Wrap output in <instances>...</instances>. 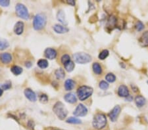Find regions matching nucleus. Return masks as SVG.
<instances>
[{"label": "nucleus", "mask_w": 148, "mask_h": 130, "mask_svg": "<svg viewBox=\"0 0 148 130\" xmlns=\"http://www.w3.org/2000/svg\"><path fill=\"white\" fill-rule=\"evenodd\" d=\"M94 92L92 87L88 86H82L78 87L77 90V95L80 101H85L92 96Z\"/></svg>", "instance_id": "f257e3e1"}, {"label": "nucleus", "mask_w": 148, "mask_h": 130, "mask_svg": "<svg viewBox=\"0 0 148 130\" xmlns=\"http://www.w3.org/2000/svg\"><path fill=\"white\" fill-rule=\"evenodd\" d=\"M107 124V118L106 115L101 113L95 114L92 121V125L94 128L101 129L106 127Z\"/></svg>", "instance_id": "f03ea898"}, {"label": "nucleus", "mask_w": 148, "mask_h": 130, "mask_svg": "<svg viewBox=\"0 0 148 130\" xmlns=\"http://www.w3.org/2000/svg\"><path fill=\"white\" fill-rule=\"evenodd\" d=\"M46 22L47 18L44 14H37L33 20V27L36 30H40L45 27Z\"/></svg>", "instance_id": "7ed1b4c3"}, {"label": "nucleus", "mask_w": 148, "mask_h": 130, "mask_svg": "<svg viewBox=\"0 0 148 130\" xmlns=\"http://www.w3.org/2000/svg\"><path fill=\"white\" fill-rule=\"evenodd\" d=\"M53 111L57 115V116L61 120L65 119L68 114L67 110L65 108V105L60 101H58L55 104L53 107Z\"/></svg>", "instance_id": "20e7f679"}, {"label": "nucleus", "mask_w": 148, "mask_h": 130, "mask_svg": "<svg viewBox=\"0 0 148 130\" xmlns=\"http://www.w3.org/2000/svg\"><path fill=\"white\" fill-rule=\"evenodd\" d=\"M73 59L78 64L84 65L92 61V56L86 53H76L73 55Z\"/></svg>", "instance_id": "39448f33"}, {"label": "nucleus", "mask_w": 148, "mask_h": 130, "mask_svg": "<svg viewBox=\"0 0 148 130\" xmlns=\"http://www.w3.org/2000/svg\"><path fill=\"white\" fill-rule=\"evenodd\" d=\"M16 14L18 17L24 20H28L29 18V13L28 9L22 3H17L15 7Z\"/></svg>", "instance_id": "423d86ee"}, {"label": "nucleus", "mask_w": 148, "mask_h": 130, "mask_svg": "<svg viewBox=\"0 0 148 130\" xmlns=\"http://www.w3.org/2000/svg\"><path fill=\"white\" fill-rule=\"evenodd\" d=\"M88 114V109L82 104H79L73 112V114L76 117H84Z\"/></svg>", "instance_id": "0eeeda50"}, {"label": "nucleus", "mask_w": 148, "mask_h": 130, "mask_svg": "<svg viewBox=\"0 0 148 130\" xmlns=\"http://www.w3.org/2000/svg\"><path fill=\"white\" fill-rule=\"evenodd\" d=\"M121 111V108L120 106L116 105L111 110L110 112L109 113V117L110 118V120L113 122H116L118 119V117L119 114H120Z\"/></svg>", "instance_id": "6e6552de"}, {"label": "nucleus", "mask_w": 148, "mask_h": 130, "mask_svg": "<svg viewBox=\"0 0 148 130\" xmlns=\"http://www.w3.org/2000/svg\"><path fill=\"white\" fill-rule=\"evenodd\" d=\"M117 93L119 97H125L126 98L128 96H129V90H128V88L127 86H125V85H121V86H119L118 88Z\"/></svg>", "instance_id": "1a4fd4ad"}, {"label": "nucleus", "mask_w": 148, "mask_h": 130, "mask_svg": "<svg viewBox=\"0 0 148 130\" xmlns=\"http://www.w3.org/2000/svg\"><path fill=\"white\" fill-rule=\"evenodd\" d=\"M24 93H25L26 97L30 101H31V102H35L37 100L36 95V93L31 89H26L25 91H24Z\"/></svg>", "instance_id": "9d476101"}, {"label": "nucleus", "mask_w": 148, "mask_h": 130, "mask_svg": "<svg viewBox=\"0 0 148 130\" xmlns=\"http://www.w3.org/2000/svg\"><path fill=\"white\" fill-rule=\"evenodd\" d=\"M12 59L13 57L10 53H3L0 54V61L3 64H5V65L9 64L12 61Z\"/></svg>", "instance_id": "9b49d317"}, {"label": "nucleus", "mask_w": 148, "mask_h": 130, "mask_svg": "<svg viewBox=\"0 0 148 130\" xmlns=\"http://www.w3.org/2000/svg\"><path fill=\"white\" fill-rule=\"evenodd\" d=\"M57 51L53 48H47L44 51V55L47 59H54L57 56Z\"/></svg>", "instance_id": "f8f14e48"}, {"label": "nucleus", "mask_w": 148, "mask_h": 130, "mask_svg": "<svg viewBox=\"0 0 148 130\" xmlns=\"http://www.w3.org/2000/svg\"><path fill=\"white\" fill-rule=\"evenodd\" d=\"M139 44L142 47H148V31L145 32L139 39Z\"/></svg>", "instance_id": "ddd939ff"}, {"label": "nucleus", "mask_w": 148, "mask_h": 130, "mask_svg": "<svg viewBox=\"0 0 148 130\" xmlns=\"http://www.w3.org/2000/svg\"><path fill=\"white\" fill-rule=\"evenodd\" d=\"M53 30L57 34H65V33H66L69 31V29L68 28L61 25H55L53 27Z\"/></svg>", "instance_id": "4468645a"}, {"label": "nucleus", "mask_w": 148, "mask_h": 130, "mask_svg": "<svg viewBox=\"0 0 148 130\" xmlns=\"http://www.w3.org/2000/svg\"><path fill=\"white\" fill-rule=\"evenodd\" d=\"M24 31V23L21 21H18V22L15 24V27H14V32L16 34L21 35L23 34Z\"/></svg>", "instance_id": "2eb2a0df"}, {"label": "nucleus", "mask_w": 148, "mask_h": 130, "mask_svg": "<svg viewBox=\"0 0 148 130\" xmlns=\"http://www.w3.org/2000/svg\"><path fill=\"white\" fill-rule=\"evenodd\" d=\"M135 103L138 107H143L146 103V99H145L144 97L139 95H137L135 97Z\"/></svg>", "instance_id": "dca6fc26"}, {"label": "nucleus", "mask_w": 148, "mask_h": 130, "mask_svg": "<svg viewBox=\"0 0 148 130\" xmlns=\"http://www.w3.org/2000/svg\"><path fill=\"white\" fill-rule=\"evenodd\" d=\"M64 99H65L66 102L71 104H74L77 101V98H76L75 95L73 93L66 94L65 97H64Z\"/></svg>", "instance_id": "f3484780"}, {"label": "nucleus", "mask_w": 148, "mask_h": 130, "mask_svg": "<svg viewBox=\"0 0 148 130\" xmlns=\"http://www.w3.org/2000/svg\"><path fill=\"white\" fill-rule=\"evenodd\" d=\"M57 20H58L61 24H63V25H67V21H66V20L65 15V13H64L63 11L60 10L58 12V13H57Z\"/></svg>", "instance_id": "a211bd4d"}, {"label": "nucleus", "mask_w": 148, "mask_h": 130, "mask_svg": "<svg viewBox=\"0 0 148 130\" xmlns=\"http://www.w3.org/2000/svg\"><path fill=\"white\" fill-rule=\"evenodd\" d=\"M76 85L75 82L71 79L66 80L65 82V88L66 91H71L75 88Z\"/></svg>", "instance_id": "6ab92c4d"}, {"label": "nucleus", "mask_w": 148, "mask_h": 130, "mask_svg": "<svg viewBox=\"0 0 148 130\" xmlns=\"http://www.w3.org/2000/svg\"><path fill=\"white\" fill-rule=\"evenodd\" d=\"M92 69L95 74L101 75L102 74V67L98 63H94L93 64Z\"/></svg>", "instance_id": "aec40b11"}, {"label": "nucleus", "mask_w": 148, "mask_h": 130, "mask_svg": "<svg viewBox=\"0 0 148 130\" xmlns=\"http://www.w3.org/2000/svg\"><path fill=\"white\" fill-rule=\"evenodd\" d=\"M55 75L57 78V79L58 80H63L64 78L65 77V71L63 68H59L57 69L55 72Z\"/></svg>", "instance_id": "412c9836"}, {"label": "nucleus", "mask_w": 148, "mask_h": 130, "mask_svg": "<svg viewBox=\"0 0 148 130\" xmlns=\"http://www.w3.org/2000/svg\"><path fill=\"white\" fill-rule=\"evenodd\" d=\"M23 70L22 68L18 67V66H16V65L13 66V67H12L11 68V72L15 76L20 75L21 73L23 72Z\"/></svg>", "instance_id": "4be33fe9"}, {"label": "nucleus", "mask_w": 148, "mask_h": 130, "mask_svg": "<svg viewBox=\"0 0 148 130\" xmlns=\"http://www.w3.org/2000/svg\"><path fill=\"white\" fill-rule=\"evenodd\" d=\"M64 65V67H65V70L69 72H72V71L74 70V68L75 67V65L74 62H73L72 61H69V62L66 63Z\"/></svg>", "instance_id": "5701e85b"}, {"label": "nucleus", "mask_w": 148, "mask_h": 130, "mask_svg": "<svg viewBox=\"0 0 148 130\" xmlns=\"http://www.w3.org/2000/svg\"><path fill=\"white\" fill-rule=\"evenodd\" d=\"M37 65L38 67L40 68H42V69H45V68H46L48 67L49 63L48 61L46 60V59H40V60L38 61Z\"/></svg>", "instance_id": "b1692460"}, {"label": "nucleus", "mask_w": 148, "mask_h": 130, "mask_svg": "<svg viewBox=\"0 0 148 130\" xmlns=\"http://www.w3.org/2000/svg\"><path fill=\"white\" fill-rule=\"evenodd\" d=\"M9 44L8 40L3 38H0V51H3L9 47Z\"/></svg>", "instance_id": "393cba45"}, {"label": "nucleus", "mask_w": 148, "mask_h": 130, "mask_svg": "<svg viewBox=\"0 0 148 130\" xmlns=\"http://www.w3.org/2000/svg\"><path fill=\"white\" fill-rule=\"evenodd\" d=\"M66 123H69V124H80L82 123V121L78 119L75 117H70L66 120Z\"/></svg>", "instance_id": "a878e982"}, {"label": "nucleus", "mask_w": 148, "mask_h": 130, "mask_svg": "<svg viewBox=\"0 0 148 130\" xmlns=\"http://www.w3.org/2000/svg\"><path fill=\"white\" fill-rule=\"evenodd\" d=\"M116 24V18L114 17V16H111L109 17L108 20V22H107V25H108V27L110 28H113L115 27Z\"/></svg>", "instance_id": "bb28decb"}, {"label": "nucleus", "mask_w": 148, "mask_h": 130, "mask_svg": "<svg viewBox=\"0 0 148 130\" xmlns=\"http://www.w3.org/2000/svg\"><path fill=\"white\" fill-rule=\"evenodd\" d=\"M109 55V51L107 50V49H104L102 51L100 52V53L99 54L98 57L100 59V60H104L106 59L107 56Z\"/></svg>", "instance_id": "cd10ccee"}, {"label": "nucleus", "mask_w": 148, "mask_h": 130, "mask_svg": "<svg viewBox=\"0 0 148 130\" xmlns=\"http://www.w3.org/2000/svg\"><path fill=\"white\" fill-rule=\"evenodd\" d=\"M106 80L107 82H108L109 83H113L115 82L116 80V76L113 74V73H108L106 76Z\"/></svg>", "instance_id": "c85d7f7f"}, {"label": "nucleus", "mask_w": 148, "mask_h": 130, "mask_svg": "<svg viewBox=\"0 0 148 130\" xmlns=\"http://www.w3.org/2000/svg\"><path fill=\"white\" fill-rule=\"evenodd\" d=\"M109 84L106 81H101L99 84V88L102 89V90H107V89L109 88Z\"/></svg>", "instance_id": "c756f323"}, {"label": "nucleus", "mask_w": 148, "mask_h": 130, "mask_svg": "<svg viewBox=\"0 0 148 130\" xmlns=\"http://www.w3.org/2000/svg\"><path fill=\"white\" fill-rule=\"evenodd\" d=\"M70 61H71V57L70 56L67 55V54H65V55L62 56V57L61 59V62L62 63V64H63V65H65L66 63H67Z\"/></svg>", "instance_id": "7c9ffc66"}, {"label": "nucleus", "mask_w": 148, "mask_h": 130, "mask_svg": "<svg viewBox=\"0 0 148 130\" xmlns=\"http://www.w3.org/2000/svg\"><path fill=\"white\" fill-rule=\"evenodd\" d=\"M0 87L3 89V90H8V89H10L11 87V83L10 82H7L4 84H1L0 86Z\"/></svg>", "instance_id": "2f4dec72"}, {"label": "nucleus", "mask_w": 148, "mask_h": 130, "mask_svg": "<svg viewBox=\"0 0 148 130\" xmlns=\"http://www.w3.org/2000/svg\"><path fill=\"white\" fill-rule=\"evenodd\" d=\"M135 28L136 29V30H138V31H142V30L144 28V25L142 22H140V21H138V22H137L136 24Z\"/></svg>", "instance_id": "473e14b6"}, {"label": "nucleus", "mask_w": 148, "mask_h": 130, "mask_svg": "<svg viewBox=\"0 0 148 130\" xmlns=\"http://www.w3.org/2000/svg\"><path fill=\"white\" fill-rule=\"evenodd\" d=\"M40 102H42L43 103H46L47 101H48V97H47L46 95L42 94L40 97Z\"/></svg>", "instance_id": "72a5a7b5"}, {"label": "nucleus", "mask_w": 148, "mask_h": 130, "mask_svg": "<svg viewBox=\"0 0 148 130\" xmlns=\"http://www.w3.org/2000/svg\"><path fill=\"white\" fill-rule=\"evenodd\" d=\"M10 4L9 0H0V5L3 7H8Z\"/></svg>", "instance_id": "f704fd0d"}, {"label": "nucleus", "mask_w": 148, "mask_h": 130, "mask_svg": "<svg viewBox=\"0 0 148 130\" xmlns=\"http://www.w3.org/2000/svg\"><path fill=\"white\" fill-rule=\"evenodd\" d=\"M32 62H30V61H27V62H26L25 63V67L28 68L32 67Z\"/></svg>", "instance_id": "c9c22d12"}, {"label": "nucleus", "mask_w": 148, "mask_h": 130, "mask_svg": "<svg viewBox=\"0 0 148 130\" xmlns=\"http://www.w3.org/2000/svg\"><path fill=\"white\" fill-rule=\"evenodd\" d=\"M67 3L71 5V6H75V1H74V0H68L67 1Z\"/></svg>", "instance_id": "e433bc0d"}, {"label": "nucleus", "mask_w": 148, "mask_h": 130, "mask_svg": "<svg viewBox=\"0 0 148 130\" xmlns=\"http://www.w3.org/2000/svg\"><path fill=\"white\" fill-rule=\"evenodd\" d=\"M132 99H133V97H132V96H130V95L128 96L126 98V101H132Z\"/></svg>", "instance_id": "4c0bfd02"}, {"label": "nucleus", "mask_w": 148, "mask_h": 130, "mask_svg": "<svg viewBox=\"0 0 148 130\" xmlns=\"http://www.w3.org/2000/svg\"><path fill=\"white\" fill-rule=\"evenodd\" d=\"M3 90L1 88V87H0V97L2 95V94H3Z\"/></svg>", "instance_id": "58836bf2"}, {"label": "nucleus", "mask_w": 148, "mask_h": 130, "mask_svg": "<svg viewBox=\"0 0 148 130\" xmlns=\"http://www.w3.org/2000/svg\"><path fill=\"white\" fill-rule=\"evenodd\" d=\"M57 130H62V129H57Z\"/></svg>", "instance_id": "ea45409f"}, {"label": "nucleus", "mask_w": 148, "mask_h": 130, "mask_svg": "<svg viewBox=\"0 0 148 130\" xmlns=\"http://www.w3.org/2000/svg\"><path fill=\"white\" fill-rule=\"evenodd\" d=\"M147 84H148V81H147Z\"/></svg>", "instance_id": "a19ab883"}]
</instances>
